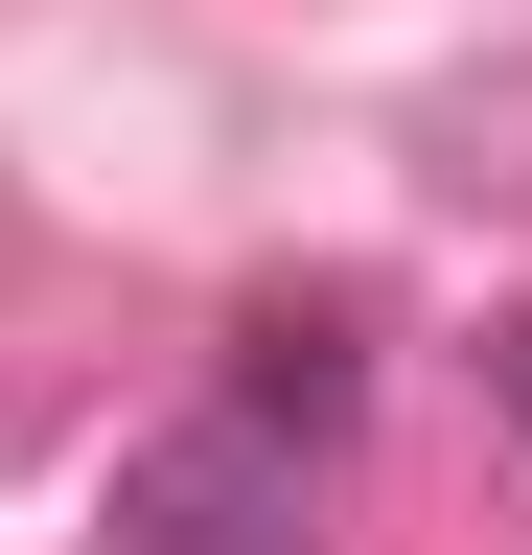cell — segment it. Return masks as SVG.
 I'll return each mask as SVG.
<instances>
[{
    "label": "cell",
    "mask_w": 532,
    "mask_h": 555,
    "mask_svg": "<svg viewBox=\"0 0 532 555\" xmlns=\"http://www.w3.org/2000/svg\"><path fill=\"white\" fill-rule=\"evenodd\" d=\"M486 371H509V416H532V324H509V347H486Z\"/></svg>",
    "instance_id": "obj_3"
},
{
    "label": "cell",
    "mask_w": 532,
    "mask_h": 555,
    "mask_svg": "<svg viewBox=\"0 0 532 555\" xmlns=\"http://www.w3.org/2000/svg\"><path fill=\"white\" fill-rule=\"evenodd\" d=\"M232 393L278 416V440H348V393H371V324H348V301H255V324H232Z\"/></svg>",
    "instance_id": "obj_2"
},
{
    "label": "cell",
    "mask_w": 532,
    "mask_h": 555,
    "mask_svg": "<svg viewBox=\"0 0 532 555\" xmlns=\"http://www.w3.org/2000/svg\"><path fill=\"white\" fill-rule=\"evenodd\" d=\"M116 555H301V440H278L255 393L163 416V440L116 463Z\"/></svg>",
    "instance_id": "obj_1"
}]
</instances>
